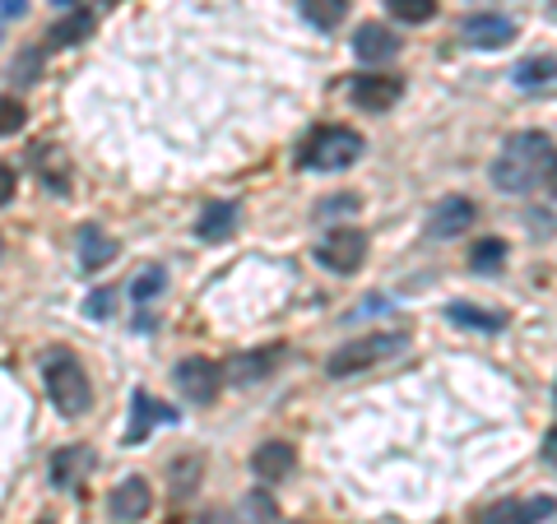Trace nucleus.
I'll use <instances>...</instances> for the list:
<instances>
[{"label":"nucleus","mask_w":557,"mask_h":524,"mask_svg":"<svg viewBox=\"0 0 557 524\" xmlns=\"http://www.w3.org/2000/svg\"><path fill=\"white\" fill-rule=\"evenodd\" d=\"M553 135L548 130H520L511 135L502 153L493 159V186L507 190V196H530V190L553 182Z\"/></svg>","instance_id":"f257e3e1"},{"label":"nucleus","mask_w":557,"mask_h":524,"mask_svg":"<svg viewBox=\"0 0 557 524\" xmlns=\"http://www.w3.org/2000/svg\"><path fill=\"white\" fill-rule=\"evenodd\" d=\"M405 344H409V335H399V329H381V335H358V339H348L344 348H335V353H330L325 376H335V380L362 376V372H372V366L391 362L395 353H405Z\"/></svg>","instance_id":"f03ea898"},{"label":"nucleus","mask_w":557,"mask_h":524,"mask_svg":"<svg viewBox=\"0 0 557 524\" xmlns=\"http://www.w3.org/2000/svg\"><path fill=\"white\" fill-rule=\"evenodd\" d=\"M42 380H47V395H51V404H57V413L84 417V413L94 409V380H89V372L79 366V358H70V353H47Z\"/></svg>","instance_id":"7ed1b4c3"},{"label":"nucleus","mask_w":557,"mask_h":524,"mask_svg":"<svg viewBox=\"0 0 557 524\" xmlns=\"http://www.w3.org/2000/svg\"><path fill=\"white\" fill-rule=\"evenodd\" d=\"M358 153H362V135L358 130H348V126H321L302 145L298 167H307V172H344V167L358 163Z\"/></svg>","instance_id":"20e7f679"},{"label":"nucleus","mask_w":557,"mask_h":524,"mask_svg":"<svg viewBox=\"0 0 557 524\" xmlns=\"http://www.w3.org/2000/svg\"><path fill=\"white\" fill-rule=\"evenodd\" d=\"M317 260L330 274H358L362 260H368V233L358 228H330L317 247Z\"/></svg>","instance_id":"39448f33"},{"label":"nucleus","mask_w":557,"mask_h":524,"mask_svg":"<svg viewBox=\"0 0 557 524\" xmlns=\"http://www.w3.org/2000/svg\"><path fill=\"white\" fill-rule=\"evenodd\" d=\"M172 380H177V390L190 399V404H214L219 390H223V366L209 362V358H182Z\"/></svg>","instance_id":"423d86ee"},{"label":"nucleus","mask_w":557,"mask_h":524,"mask_svg":"<svg viewBox=\"0 0 557 524\" xmlns=\"http://www.w3.org/2000/svg\"><path fill=\"white\" fill-rule=\"evenodd\" d=\"M149 511H153V487H149V478L131 474V478H121V483L112 487V497H108V515H112L116 524H139Z\"/></svg>","instance_id":"0eeeda50"},{"label":"nucleus","mask_w":557,"mask_h":524,"mask_svg":"<svg viewBox=\"0 0 557 524\" xmlns=\"http://www.w3.org/2000/svg\"><path fill=\"white\" fill-rule=\"evenodd\" d=\"M516 38V24L507 14H469L460 24V42L465 47H479V51H497Z\"/></svg>","instance_id":"6e6552de"},{"label":"nucleus","mask_w":557,"mask_h":524,"mask_svg":"<svg viewBox=\"0 0 557 524\" xmlns=\"http://www.w3.org/2000/svg\"><path fill=\"white\" fill-rule=\"evenodd\" d=\"M94 464H98V456H94V446H61L57 456H51V487H61V492H70V487H79L84 478L94 474Z\"/></svg>","instance_id":"1a4fd4ad"},{"label":"nucleus","mask_w":557,"mask_h":524,"mask_svg":"<svg viewBox=\"0 0 557 524\" xmlns=\"http://www.w3.org/2000/svg\"><path fill=\"white\" fill-rule=\"evenodd\" d=\"M474 200H465V196H446L437 209L428 214V237H437V241H450V237H465L469 233V223H474Z\"/></svg>","instance_id":"9d476101"},{"label":"nucleus","mask_w":557,"mask_h":524,"mask_svg":"<svg viewBox=\"0 0 557 524\" xmlns=\"http://www.w3.org/2000/svg\"><path fill=\"white\" fill-rule=\"evenodd\" d=\"M348 93H354V108H362V112H391L395 102L405 98V84L395 75H358Z\"/></svg>","instance_id":"9b49d317"},{"label":"nucleus","mask_w":557,"mask_h":524,"mask_svg":"<svg viewBox=\"0 0 557 524\" xmlns=\"http://www.w3.org/2000/svg\"><path fill=\"white\" fill-rule=\"evenodd\" d=\"M293 469H298V450H293L288 441H260L251 450V474L260 483H284Z\"/></svg>","instance_id":"f8f14e48"},{"label":"nucleus","mask_w":557,"mask_h":524,"mask_svg":"<svg viewBox=\"0 0 557 524\" xmlns=\"http://www.w3.org/2000/svg\"><path fill=\"white\" fill-rule=\"evenodd\" d=\"M278 358H284V348H256V353H242L233 358V366L223 372V380H233V386H256V380H265Z\"/></svg>","instance_id":"ddd939ff"},{"label":"nucleus","mask_w":557,"mask_h":524,"mask_svg":"<svg viewBox=\"0 0 557 524\" xmlns=\"http://www.w3.org/2000/svg\"><path fill=\"white\" fill-rule=\"evenodd\" d=\"M553 515V497H530V501H502L493 511H483L479 524H539Z\"/></svg>","instance_id":"4468645a"},{"label":"nucleus","mask_w":557,"mask_h":524,"mask_svg":"<svg viewBox=\"0 0 557 524\" xmlns=\"http://www.w3.org/2000/svg\"><path fill=\"white\" fill-rule=\"evenodd\" d=\"M237 219H242V209H237L233 200L205 204L200 219H196V237H200V241H228V237L237 233Z\"/></svg>","instance_id":"2eb2a0df"},{"label":"nucleus","mask_w":557,"mask_h":524,"mask_svg":"<svg viewBox=\"0 0 557 524\" xmlns=\"http://www.w3.org/2000/svg\"><path fill=\"white\" fill-rule=\"evenodd\" d=\"M395 51H399V38H395L386 24H362V28L354 33V57H358V61L376 65V61H391Z\"/></svg>","instance_id":"dca6fc26"},{"label":"nucleus","mask_w":557,"mask_h":524,"mask_svg":"<svg viewBox=\"0 0 557 524\" xmlns=\"http://www.w3.org/2000/svg\"><path fill=\"white\" fill-rule=\"evenodd\" d=\"M116 237L108 228H98V223H89V228H79V265L84 270H102L116 260Z\"/></svg>","instance_id":"f3484780"},{"label":"nucleus","mask_w":557,"mask_h":524,"mask_svg":"<svg viewBox=\"0 0 557 524\" xmlns=\"http://www.w3.org/2000/svg\"><path fill=\"white\" fill-rule=\"evenodd\" d=\"M153 423H177V413H172L168 404H159V399H153V395H145V390H139V395H135V423L126 427V446L145 441Z\"/></svg>","instance_id":"a211bd4d"},{"label":"nucleus","mask_w":557,"mask_h":524,"mask_svg":"<svg viewBox=\"0 0 557 524\" xmlns=\"http://www.w3.org/2000/svg\"><path fill=\"white\" fill-rule=\"evenodd\" d=\"M84 38H94V14H89V10H75V14H65L61 24H51L47 47L57 51V47H75V42H84Z\"/></svg>","instance_id":"6ab92c4d"},{"label":"nucleus","mask_w":557,"mask_h":524,"mask_svg":"<svg viewBox=\"0 0 557 524\" xmlns=\"http://www.w3.org/2000/svg\"><path fill=\"white\" fill-rule=\"evenodd\" d=\"M237 524H278V501L265 492V487H256V492L242 497Z\"/></svg>","instance_id":"aec40b11"},{"label":"nucleus","mask_w":557,"mask_h":524,"mask_svg":"<svg viewBox=\"0 0 557 524\" xmlns=\"http://www.w3.org/2000/svg\"><path fill=\"white\" fill-rule=\"evenodd\" d=\"M469 265H474V274H502V265H507V241H502V237L474 241V251H469Z\"/></svg>","instance_id":"412c9836"},{"label":"nucleus","mask_w":557,"mask_h":524,"mask_svg":"<svg viewBox=\"0 0 557 524\" xmlns=\"http://www.w3.org/2000/svg\"><path fill=\"white\" fill-rule=\"evenodd\" d=\"M163 288H168V270H159V265H149V270H139L135 278H131V302H153V297H163Z\"/></svg>","instance_id":"4be33fe9"},{"label":"nucleus","mask_w":557,"mask_h":524,"mask_svg":"<svg viewBox=\"0 0 557 524\" xmlns=\"http://www.w3.org/2000/svg\"><path fill=\"white\" fill-rule=\"evenodd\" d=\"M302 14L317 28H339L348 14V0H302Z\"/></svg>","instance_id":"5701e85b"},{"label":"nucleus","mask_w":557,"mask_h":524,"mask_svg":"<svg viewBox=\"0 0 557 524\" xmlns=\"http://www.w3.org/2000/svg\"><path fill=\"white\" fill-rule=\"evenodd\" d=\"M386 10L399 24H428L437 14V0H386Z\"/></svg>","instance_id":"b1692460"},{"label":"nucleus","mask_w":557,"mask_h":524,"mask_svg":"<svg viewBox=\"0 0 557 524\" xmlns=\"http://www.w3.org/2000/svg\"><path fill=\"white\" fill-rule=\"evenodd\" d=\"M516 84H525V89H548L553 84V57H530V61H520L516 65Z\"/></svg>","instance_id":"393cba45"},{"label":"nucleus","mask_w":557,"mask_h":524,"mask_svg":"<svg viewBox=\"0 0 557 524\" xmlns=\"http://www.w3.org/2000/svg\"><path fill=\"white\" fill-rule=\"evenodd\" d=\"M446 316L456 321V325L483 329V335H493V329H502V316H493V311H479V307H446Z\"/></svg>","instance_id":"a878e982"},{"label":"nucleus","mask_w":557,"mask_h":524,"mask_svg":"<svg viewBox=\"0 0 557 524\" xmlns=\"http://www.w3.org/2000/svg\"><path fill=\"white\" fill-rule=\"evenodd\" d=\"M24 121H28V112H24L20 98H0V139H5V135H20Z\"/></svg>","instance_id":"bb28decb"},{"label":"nucleus","mask_w":557,"mask_h":524,"mask_svg":"<svg viewBox=\"0 0 557 524\" xmlns=\"http://www.w3.org/2000/svg\"><path fill=\"white\" fill-rule=\"evenodd\" d=\"M196 474H200V460H186V464L172 469V478H177V497H186L190 487H196Z\"/></svg>","instance_id":"cd10ccee"},{"label":"nucleus","mask_w":557,"mask_h":524,"mask_svg":"<svg viewBox=\"0 0 557 524\" xmlns=\"http://www.w3.org/2000/svg\"><path fill=\"white\" fill-rule=\"evenodd\" d=\"M108 311H112V292L102 288V292L89 297V316H108Z\"/></svg>","instance_id":"c85d7f7f"},{"label":"nucleus","mask_w":557,"mask_h":524,"mask_svg":"<svg viewBox=\"0 0 557 524\" xmlns=\"http://www.w3.org/2000/svg\"><path fill=\"white\" fill-rule=\"evenodd\" d=\"M14 200V167L0 163V204H10Z\"/></svg>","instance_id":"c756f323"},{"label":"nucleus","mask_w":557,"mask_h":524,"mask_svg":"<svg viewBox=\"0 0 557 524\" xmlns=\"http://www.w3.org/2000/svg\"><path fill=\"white\" fill-rule=\"evenodd\" d=\"M0 10H5V14H20V10H24V0H0Z\"/></svg>","instance_id":"7c9ffc66"},{"label":"nucleus","mask_w":557,"mask_h":524,"mask_svg":"<svg viewBox=\"0 0 557 524\" xmlns=\"http://www.w3.org/2000/svg\"><path fill=\"white\" fill-rule=\"evenodd\" d=\"M0 255H5V241H0Z\"/></svg>","instance_id":"2f4dec72"}]
</instances>
